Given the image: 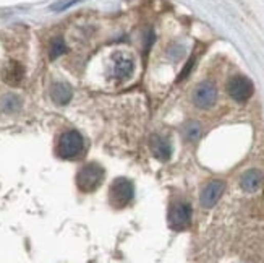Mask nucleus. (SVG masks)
Wrapping results in <instances>:
<instances>
[{"label": "nucleus", "mask_w": 264, "mask_h": 263, "mask_svg": "<svg viewBox=\"0 0 264 263\" xmlns=\"http://www.w3.org/2000/svg\"><path fill=\"white\" fill-rule=\"evenodd\" d=\"M110 62H112V75L117 80H127L135 72L133 59L125 52H115L110 59Z\"/></svg>", "instance_id": "0eeeda50"}, {"label": "nucleus", "mask_w": 264, "mask_h": 263, "mask_svg": "<svg viewBox=\"0 0 264 263\" xmlns=\"http://www.w3.org/2000/svg\"><path fill=\"white\" fill-rule=\"evenodd\" d=\"M196 59H198V55H196V54H193V55L188 59V62L185 64V67L181 68V72H180V75H178V78H177V82H181V80H185V78L191 73L193 67L196 65Z\"/></svg>", "instance_id": "dca6fc26"}, {"label": "nucleus", "mask_w": 264, "mask_h": 263, "mask_svg": "<svg viewBox=\"0 0 264 263\" xmlns=\"http://www.w3.org/2000/svg\"><path fill=\"white\" fill-rule=\"evenodd\" d=\"M65 52H67V46L64 43V39L62 37L52 39V43H50V46H49V57H50V60L58 59L60 55H64Z\"/></svg>", "instance_id": "ddd939ff"}, {"label": "nucleus", "mask_w": 264, "mask_h": 263, "mask_svg": "<svg viewBox=\"0 0 264 263\" xmlns=\"http://www.w3.org/2000/svg\"><path fill=\"white\" fill-rule=\"evenodd\" d=\"M201 125L198 122H188L184 125V137L188 141H196L201 137Z\"/></svg>", "instance_id": "2eb2a0df"}, {"label": "nucleus", "mask_w": 264, "mask_h": 263, "mask_svg": "<svg viewBox=\"0 0 264 263\" xmlns=\"http://www.w3.org/2000/svg\"><path fill=\"white\" fill-rule=\"evenodd\" d=\"M149 146L152 155H154L159 161H169L172 156V145L170 141L160 135H152L151 141H149Z\"/></svg>", "instance_id": "9d476101"}, {"label": "nucleus", "mask_w": 264, "mask_h": 263, "mask_svg": "<svg viewBox=\"0 0 264 263\" xmlns=\"http://www.w3.org/2000/svg\"><path fill=\"white\" fill-rule=\"evenodd\" d=\"M2 78L8 86H18L25 78V67L16 60H10L4 68Z\"/></svg>", "instance_id": "1a4fd4ad"}, {"label": "nucleus", "mask_w": 264, "mask_h": 263, "mask_svg": "<svg viewBox=\"0 0 264 263\" xmlns=\"http://www.w3.org/2000/svg\"><path fill=\"white\" fill-rule=\"evenodd\" d=\"M217 101V88L212 82L199 83L193 91V103L199 109H211Z\"/></svg>", "instance_id": "423d86ee"}, {"label": "nucleus", "mask_w": 264, "mask_h": 263, "mask_svg": "<svg viewBox=\"0 0 264 263\" xmlns=\"http://www.w3.org/2000/svg\"><path fill=\"white\" fill-rule=\"evenodd\" d=\"M19 106H22V103H19V98L13 96V95H7L2 98V103H0V107H2L4 112H16V110L19 109Z\"/></svg>", "instance_id": "4468645a"}, {"label": "nucleus", "mask_w": 264, "mask_h": 263, "mask_svg": "<svg viewBox=\"0 0 264 263\" xmlns=\"http://www.w3.org/2000/svg\"><path fill=\"white\" fill-rule=\"evenodd\" d=\"M85 138L76 130H67L58 138L57 155L62 159H76L83 155Z\"/></svg>", "instance_id": "7ed1b4c3"}, {"label": "nucleus", "mask_w": 264, "mask_h": 263, "mask_svg": "<svg viewBox=\"0 0 264 263\" xmlns=\"http://www.w3.org/2000/svg\"><path fill=\"white\" fill-rule=\"evenodd\" d=\"M262 184V173L259 169H248L240 177V185L245 192H256Z\"/></svg>", "instance_id": "9b49d317"}, {"label": "nucleus", "mask_w": 264, "mask_h": 263, "mask_svg": "<svg viewBox=\"0 0 264 263\" xmlns=\"http://www.w3.org/2000/svg\"><path fill=\"white\" fill-rule=\"evenodd\" d=\"M224 190H226L224 180H211L201 192V197H199L201 206L202 208H212L220 200Z\"/></svg>", "instance_id": "6e6552de"}, {"label": "nucleus", "mask_w": 264, "mask_h": 263, "mask_svg": "<svg viewBox=\"0 0 264 263\" xmlns=\"http://www.w3.org/2000/svg\"><path fill=\"white\" fill-rule=\"evenodd\" d=\"M169 226L174 231H184L191 222V206L187 201H177L169 210Z\"/></svg>", "instance_id": "39448f33"}, {"label": "nucleus", "mask_w": 264, "mask_h": 263, "mask_svg": "<svg viewBox=\"0 0 264 263\" xmlns=\"http://www.w3.org/2000/svg\"><path fill=\"white\" fill-rule=\"evenodd\" d=\"M133 197H135V185L127 177H117L109 187V203L115 210L128 206Z\"/></svg>", "instance_id": "f03ea898"}, {"label": "nucleus", "mask_w": 264, "mask_h": 263, "mask_svg": "<svg viewBox=\"0 0 264 263\" xmlns=\"http://www.w3.org/2000/svg\"><path fill=\"white\" fill-rule=\"evenodd\" d=\"M227 93L233 101H237V103H247L253 96V93H255V85H253V82L248 77L235 75L229 80Z\"/></svg>", "instance_id": "20e7f679"}, {"label": "nucleus", "mask_w": 264, "mask_h": 263, "mask_svg": "<svg viewBox=\"0 0 264 263\" xmlns=\"http://www.w3.org/2000/svg\"><path fill=\"white\" fill-rule=\"evenodd\" d=\"M106 179L104 167L97 163H88L81 166L76 173V185L85 194H93L96 192Z\"/></svg>", "instance_id": "f257e3e1"}, {"label": "nucleus", "mask_w": 264, "mask_h": 263, "mask_svg": "<svg viewBox=\"0 0 264 263\" xmlns=\"http://www.w3.org/2000/svg\"><path fill=\"white\" fill-rule=\"evenodd\" d=\"M72 96H73V91L68 83H54L52 88H50V98H52V101L58 106L68 104Z\"/></svg>", "instance_id": "f8f14e48"}]
</instances>
